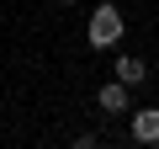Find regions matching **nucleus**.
Instances as JSON below:
<instances>
[{"instance_id":"1","label":"nucleus","mask_w":159,"mask_h":149,"mask_svg":"<svg viewBox=\"0 0 159 149\" xmlns=\"http://www.w3.org/2000/svg\"><path fill=\"white\" fill-rule=\"evenodd\" d=\"M122 32H127V27H122V11L111 6V0H101V6L90 11L85 43H90V48H117V43H122Z\"/></svg>"},{"instance_id":"2","label":"nucleus","mask_w":159,"mask_h":149,"mask_svg":"<svg viewBox=\"0 0 159 149\" xmlns=\"http://www.w3.org/2000/svg\"><path fill=\"white\" fill-rule=\"evenodd\" d=\"M127 133H133V144H159V107H138Z\"/></svg>"},{"instance_id":"3","label":"nucleus","mask_w":159,"mask_h":149,"mask_svg":"<svg viewBox=\"0 0 159 149\" xmlns=\"http://www.w3.org/2000/svg\"><path fill=\"white\" fill-rule=\"evenodd\" d=\"M117 80H122L127 91H133V85H143V80H148V64H143V59H133V53H122V59H117Z\"/></svg>"},{"instance_id":"4","label":"nucleus","mask_w":159,"mask_h":149,"mask_svg":"<svg viewBox=\"0 0 159 149\" xmlns=\"http://www.w3.org/2000/svg\"><path fill=\"white\" fill-rule=\"evenodd\" d=\"M96 101H101V112H127V85L122 80H106Z\"/></svg>"},{"instance_id":"5","label":"nucleus","mask_w":159,"mask_h":149,"mask_svg":"<svg viewBox=\"0 0 159 149\" xmlns=\"http://www.w3.org/2000/svg\"><path fill=\"white\" fill-rule=\"evenodd\" d=\"M69 149H101V138H96V133H80V138H74Z\"/></svg>"},{"instance_id":"6","label":"nucleus","mask_w":159,"mask_h":149,"mask_svg":"<svg viewBox=\"0 0 159 149\" xmlns=\"http://www.w3.org/2000/svg\"><path fill=\"white\" fill-rule=\"evenodd\" d=\"M53 6H74V0H53Z\"/></svg>"}]
</instances>
